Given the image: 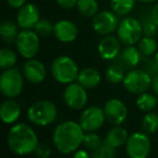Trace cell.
Masks as SVG:
<instances>
[{
    "label": "cell",
    "mask_w": 158,
    "mask_h": 158,
    "mask_svg": "<svg viewBox=\"0 0 158 158\" xmlns=\"http://www.w3.org/2000/svg\"><path fill=\"white\" fill-rule=\"evenodd\" d=\"M85 130L80 123L73 120H66L57 125L53 132V144L61 154L75 153L82 145Z\"/></svg>",
    "instance_id": "6da1fadb"
},
{
    "label": "cell",
    "mask_w": 158,
    "mask_h": 158,
    "mask_svg": "<svg viewBox=\"0 0 158 158\" xmlns=\"http://www.w3.org/2000/svg\"><path fill=\"white\" fill-rule=\"evenodd\" d=\"M7 143L9 149L15 155H28L35 152L39 142L33 128L24 123H20L9 130Z\"/></svg>",
    "instance_id": "7a4b0ae2"
},
{
    "label": "cell",
    "mask_w": 158,
    "mask_h": 158,
    "mask_svg": "<svg viewBox=\"0 0 158 158\" xmlns=\"http://www.w3.org/2000/svg\"><path fill=\"white\" fill-rule=\"evenodd\" d=\"M57 117V108L54 103L47 100L37 101L29 106L27 118L31 123L39 127H46L55 121Z\"/></svg>",
    "instance_id": "3957f363"
},
{
    "label": "cell",
    "mask_w": 158,
    "mask_h": 158,
    "mask_svg": "<svg viewBox=\"0 0 158 158\" xmlns=\"http://www.w3.org/2000/svg\"><path fill=\"white\" fill-rule=\"evenodd\" d=\"M80 70L72 57L67 55H60L51 65L53 78L60 84L68 85L77 80Z\"/></svg>",
    "instance_id": "277c9868"
},
{
    "label": "cell",
    "mask_w": 158,
    "mask_h": 158,
    "mask_svg": "<svg viewBox=\"0 0 158 158\" xmlns=\"http://www.w3.org/2000/svg\"><path fill=\"white\" fill-rule=\"evenodd\" d=\"M23 76L18 68L12 67L3 69L0 76V90L5 97L13 99L21 94L24 87Z\"/></svg>",
    "instance_id": "5b68a950"
},
{
    "label": "cell",
    "mask_w": 158,
    "mask_h": 158,
    "mask_svg": "<svg viewBox=\"0 0 158 158\" xmlns=\"http://www.w3.org/2000/svg\"><path fill=\"white\" fill-rule=\"evenodd\" d=\"M142 35V23L135 18H125L119 22L117 27V37L125 46H133L138 44Z\"/></svg>",
    "instance_id": "8992f818"
},
{
    "label": "cell",
    "mask_w": 158,
    "mask_h": 158,
    "mask_svg": "<svg viewBox=\"0 0 158 158\" xmlns=\"http://www.w3.org/2000/svg\"><path fill=\"white\" fill-rule=\"evenodd\" d=\"M153 77L144 69H132L125 76L123 85L128 92L132 94H141L146 92L152 87Z\"/></svg>",
    "instance_id": "52a82bcc"
},
{
    "label": "cell",
    "mask_w": 158,
    "mask_h": 158,
    "mask_svg": "<svg viewBox=\"0 0 158 158\" xmlns=\"http://www.w3.org/2000/svg\"><path fill=\"white\" fill-rule=\"evenodd\" d=\"M18 52L25 59H33L36 56L40 48L39 35L31 29H22L16 38Z\"/></svg>",
    "instance_id": "ba28073f"
},
{
    "label": "cell",
    "mask_w": 158,
    "mask_h": 158,
    "mask_svg": "<svg viewBox=\"0 0 158 158\" xmlns=\"http://www.w3.org/2000/svg\"><path fill=\"white\" fill-rule=\"evenodd\" d=\"M151 140L145 132H134L126 143L127 155L131 158H145L151 152Z\"/></svg>",
    "instance_id": "9c48e42d"
},
{
    "label": "cell",
    "mask_w": 158,
    "mask_h": 158,
    "mask_svg": "<svg viewBox=\"0 0 158 158\" xmlns=\"http://www.w3.org/2000/svg\"><path fill=\"white\" fill-rule=\"evenodd\" d=\"M63 100L69 108L75 110H82L88 102V93L87 89L82 87L79 82L68 84L64 89Z\"/></svg>",
    "instance_id": "30bf717a"
},
{
    "label": "cell",
    "mask_w": 158,
    "mask_h": 158,
    "mask_svg": "<svg viewBox=\"0 0 158 158\" xmlns=\"http://www.w3.org/2000/svg\"><path fill=\"white\" fill-rule=\"evenodd\" d=\"M119 25L117 14L114 11H100L93 16L92 28L97 34L102 36L112 35Z\"/></svg>",
    "instance_id": "8fae6325"
},
{
    "label": "cell",
    "mask_w": 158,
    "mask_h": 158,
    "mask_svg": "<svg viewBox=\"0 0 158 158\" xmlns=\"http://www.w3.org/2000/svg\"><path fill=\"white\" fill-rule=\"evenodd\" d=\"M105 119L106 117L103 108L99 106H90L81 113L79 123L85 132H94L103 126Z\"/></svg>",
    "instance_id": "7c38bea8"
},
{
    "label": "cell",
    "mask_w": 158,
    "mask_h": 158,
    "mask_svg": "<svg viewBox=\"0 0 158 158\" xmlns=\"http://www.w3.org/2000/svg\"><path fill=\"white\" fill-rule=\"evenodd\" d=\"M105 117L114 126L125 123L128 116V110L126 104L118 99H110L104 105Z\"/></svg>",
    "instance_id": "4fadbf2b"
},
{
    "label": "cell",
    "mask_w": 158,
    "mask_h": 158,
    "mask_svg": "<svg viewBox=\"0 0 158 158\" xmlns=\"http://www.w3.org/2000/svg\"><path fill=\"white\" fill-rule=\"evenodd\" d=\"M40 20L39 9L33 3H25L16 14V23L22 29H33Z\"/></svg>",
    "instance_id": "5bb4252c"
},
{
    "label": "cell",
    "mask_w": 158,
    "mask_h": 158,
    "mask_svg": "<svg viewBox=\"0 0 158 158\" xmlns=\"http://www.w3.org/2000/svg\"><path fill=\"white\" fill-rule=\"evenodd\" d=\"M121 41L118 37H115L113 35H106L100 40L98 46V52H99L101 59L105 61L117 59L120 54Z\"/></svg>",
    "instance_id": "9a60e30c"
},
{
    "label": "cell",
    "mask_w": 158,
    "mask_h": 158,
    "mask_svg": "<svg viewBox=\"0 0 158 158\" xmlns=\"http://www.w3.org/2000/svg\"><path fill=\"white\" fill-rule=\"evenodd\" d=\"M23 75L27 81L34 85L41 84L46 78V67L39 60L28 59V61L23 66Z\"/></svg>",
    "instance_id": "2e32d148"
},
{
    "label": "cell",
    "mask_w": 158,
    "mask_h": 158,
    "mask_svg": "<svg viewBox=\"0 0 158 158\" xmlns=\"http://www.w3.org/2000/svg\"><path fill=\"white\" fill-rule=\"evenodd\" d=\"M55 38L59 41L68 44V42L74 41L78 35V28L76 24L72 21L68 20H61L54 24V31H53Z\"/></svg>",
    "instance_id": "e0dca14e"
},
{
    "label": "cell",
    "mask_w": 158,
    "mask_h": 158,
    "mask_svg": "<svg viewBox=\"0 0 158 158\" xmlns=\"http://www.w3.org/2000/svg\"><path fill=\"white\" fill-rule=\"evenodd\" d=\"M20 115L21 106L15 100L9 98L2 102L0 106V117L5 123H8V125L14 123L19 119Z\"/></svg>",
    "instance_id": "ac0fdd59"
},
{
    "label": "cell",
    "mask_w": 158,
    "mask_h": 158,
    "mask_svg": "<svg viewBox=\"0 0 158 158\" xmlns=\"http://www.w3.org/2000/svg\"><path fill=\"white\" fill-rule=\"evenodd\" d=\"M142 53L139 47L127 46L123 50V52L118 55V64H120L123 68H133L142 61Z\"/></svg>",
    "instance_id": "d6986e66"
},
{
    "label": "cell",
    "mask_w": 158,
    "mask_h": 158,
    "mask_svg": "<svg viewBox=\"0 0 158 158\" xmlns=\"http://www.w3.org/2000/svg\"><path fill=\"white\" fill-rule=\"evenodd\" d=\"M77 81L86 89H94L101 82V74L95 68H84L82 70L79 72Z\"/></svg>",
    "instance_id": "ffe728a7"
},
{
    "label": "cell",
    "mask_w": 158,
    "mask_h": 158,
    "mask_svg": "<svg viewBox=\"0 0 158 158\" xmlns=\"http://www.w3.org/2000/svg\"><path fill=\"white\" fill-rule=\"evenodd\" d=\"M128 138H129V134H128L127 130L121 127L120 125H116L112 129L108 130L104 142L115 148H119L127 143Z\"/></svg>",
    "instance_id": "44dd1931"
},
{
    "label": "cell",
    "mask_w": 158,
    "mask_h": 158,
    "mask_svg": "<svg viewBox=\"0 0 158 158\" xmlns=\"http://www.w3.org/2000/svg\"><path fill=\"white\" fill-rule=\"evenodd\" d=\"M18 27V23L11 20H6L0 24V35L6 44H11L16 41L19 35Z\"/></svg>",
    "instance_id": "7402d4cb"
},
{
    "label": "cell",
    "mask_w": 158,
    "mask_h": 158,
    "mask_svg": "<svg viewBox=\"0 0 158 158\" xmlns=\"http://www.w3.org/2000/svg\"><path fill=\"white\" fill-rule=\"evenodd\" d=\"M125 68L118 63L110 65L105 72L106 80L113 85L121 84L123 81V79H125Z\"/></svg>",
    "instance_id": "603a6c76"
},
{
    "label": "cell",
    "mask_w": 158,
    "mask_h": 158,
    "mask_svg": "<svg viewBox=\"0 0 158 158\" xmlns=\"http://www.w3.org/2000/svg\"><path fill=\"white\" fill-rule=\"evenodd\" d=\"M157 95L151 94L148 92H143L141 94H139L138 99H136V106L139 110H141L142 112H151L154 108L157 106L158 100Z\"/></svg>",
    "instance_id": "cb8c5ba5"
},
{
    "label": "cell",
    "mask_w": 158,
    "mask_h": 158,
    "mask_svg": "<svg viewBox=\"0 0 158 158\" xmlns=\"http://www.w3.org/2000/svg\"><path fill=\"white\" fill-rule=\"evenodd\" d=\"M77 9L85 18H93L99 12V3L97 0H78Z\"/></svg>",
    "instance_id": "d4e9b609"
},
{
    "label": "cell",
    "mask_w": 158,
    "mask_h": 158,
    "mask_svg": "<svg viewBox=\"0 0 158 158\" xmlns=\"http://www.w3.org/2000/svg\"><path fill=\"white\" fill-rule=\"evenodd\" d=\"M135 0H110V8L119 16H125L132 11Z\"/></svg>",
    "instance_id": "484cf974"
},
{
    "label": "cell",
    "mask_w": 158,
    "mask_h": 158,
    "mask_svg": "<svg viewBox=\"0 0 158 158\" xmlns=\"http://www.w3.org/2000/svg\"><path fill=\"white\" fill-rule=\"evenodd\" d=\"M139 44V49H140L141 53L143 56H152L155 54L156 50H157V41L154 37H148V36H144L140 39Z\"/></svg>",
    "instance_id": "4316f807"
},
{
    "label": "cell",
    "mask_w": 158,
    "mask_h": 158,
    "mask_svg": "<svg viewBox=\"0 0 158 158\" xmlns=\"http://www.w3.org/2000/svg\"><path fill=\"white\" fill-rule=\"evenodd\" d=\"M143 131L147 134H154L158 130V115L156 113H148L144 115L141 121Z\"/></svg>",
    "instance_id": "83f0119b"
},
{
    "label": "cell",
    "mask_w": 158,
    "mask_h": 158,
    "mask_svg": "<svg viewBox=\"0 0 158 158\" xmlns=\"http://www.w3.org/2000/svg\"><path fill=\"white\" fill-rule=\"evenodd\" d=\"M16 61H18V56L13 50L8 48H3L0 50V67L2 69L14 67Z\"/></svg>",
    "instance_id": "f1b7e54d"
},
{
    "label": "cell",
    "mask_w": 158,
    "mask_h": 158,
    "mask_svg": "<svg viewBox=\"0 0 158 158\" xmlns=\"http://www.w3.org/2000/svg\"><path fill=\"white\" fill-rule=\"evenodd\" d=\"M103 144L101 138L94 132H87L84 135V140H82V146L90 152H93L95 149L99 148L101 145Z\"/></svg>",
    "instance_id": "f546056e"
},
{
    "label": "cell",
    "mask_w": 158,
    "mask_h": 158,
    "mask_svg": "<svg viewBox=\"0 0 158 158\" xmlns=\"http://www.w3.org/2000/svg\"><path fill=\"white\" fill-rule=\"evenodd\" d=\"M90 156L93 158H110L117 156V152L115 147L110 146L107 143L104 142L98 149L91 152Z\"/></svg>",
    "instance_id": "4dcf8cb0"
},
{
    "label": "cell",
    "mask_w": 158,
    "mask_h": 158,
    "mask_svg": "<svg viewBox=\"0 0 158 158\" xmlns=\"http://www.w3.org/2000/svg\"><path fill=\"white\" fill-rule=\"evenodd\" d=\"M54 31V25L46 19H40L35 26V31L40 36V37H48L49 35L53 33Z\"/></svg>",
    "instance_id": "1f68e13d"
},
{
    "label": "cell",
    "mask_w": 158,
    "mask_h": 158,
    "mask_svg": "<svg viewBox=\"0 0 158 158\" xmlns=\"http://www.w3.org/2000/svg\"><path fill=\"white\" fill-rule=\"evenodd\" d=\"M142 28H143V35L148 36V37H154L158 33V26L153 22L149 15L148 19H144L142 22Z\"/></svg>",
    "instance_id": "d6a6232c"
},
{
    "label": "cell",
    "mask_w": 158,
    "mask_h": 158,
    "mask_svg": "<svg viewBox=\"0 0 158 158\" xmlns=\"http://www.w3.org/2000/svg\"><path fill=\"white\" fill-rule=\"evenodd\" d=\"M142 61H143V63H144L143 64V66H144L143 69L146 70L152 77L155 76L158 73V67H157V65H156L154 59L152 60V59H149V56H144V59H142Z\"/></svg>",
    "instance_id": "836d02e7"
},
{
    "label": "cell",
    "mask_w": 158,
    "mask_h": 158,
    "mask_svg": "<svg viewBox=\"0 0 158 158\" xmlns=\"http://www.w3.org/2000/svg\"><path fill=\"white\" fill-rule=\"evenodd\" d=\"M35 153L37 156L41 158H48L51 155V149L47 144H42V143H38L37 147L35 149Z\"/></svg>",
    "instance_id": "e575fe53"
},
{
    "label": "cell",
    "mask_w": 158,
    "mask_h": 158,
    "mask_svg": "<svg viewBox=\"0 0 158 158\" xmlns=\"http://www.w3.org/2000/svg\"><path fill=\"white\" fill-rule=\"evenodd\" d=\"M77 1L78 0H56V3L63 9L69 10L74 7H77Z\"/></svg>",
    "instance_id": "d590c367"
},
{
    "label": "cell",
    "mask_w": 158,
    "mask_h": 158,
    "mask_svg": "<svg viewBox=\"0 0 158 158\" xmlns=\"http://www.w3.org/2000/svg\"><path fill=\"white\" fill-rule=\"evenodd\" d=\"M7 2L13 9H20L26 3V0H7Z\"/></svg>",
    "instance_id": "8d00e7d4"
},
{
    "label": "cell",
    "mask_w": 158,
    "mask_h": 158,
    "mask_svg": "<svg viewBox=\"0 0 158 158\" xmlns=\"http://www.w3.org/2000/svg\"><path fill=\"white\" fill-rule=\"evenodd\" d=\"M149 15H151V19L153 20V22L158 26V3H156V5L152 8Z\"/></svg>",
    "instance_id": "74e56055"
},
{
    "label": "cell",
    "mask_w": 158,
    "mask_h": 158,
    "mask_svg": "<svg viewBox=\"0 0 158 158\" xmlns=\"http://www.w3.org/2000/svg\"><path fill=\"white\" fill-rule=\"evenodd\" d=\"M151 88H152V90H153V92L158 97V73L155 75V76H153Z\"/></svg>",
    "instance_id": "f35d334b"
},
{
    "label": "cell",
    "mask_w": 158,
    "mask_h": 158,
    "mask_svg": "<svg viewBox=\"0 0 158 158\" xmlns=\"http://www.w3.org/2000/svg\"><path fill=\"white\" fill-rule=\"evenodd\" d=\"M75 158H88L90 156V154H88V152L86 149H77L74 154Z\"/></svg>",
    "instance_id": "ab89813d"
},
{
    "label": "cell",
    "mask_w": 158,
    "mask_h": 158,
    "mask_svg": "<svg viewBox=\"0 0 158 158\" xmlns=\"http://www.w3.org/2000/svg\"><path fill=\"white\" fill-rule=\"evenodd\" d=\"M141 2H144V3H149V2H155L157 0H139Z\"/></svg>",
    "instance_id": "60d3db41"
},
{
    "label": "cell",
    "mask_w": 158,
    "mask_h": 158,
    "mask_svg": "<svg viewBox=\"0 0 158 158\" xmlns=\"http://www.w3.org/2000/svg\"><path fill=\"white\" fill-rule=\"evenodd\" d=\"M154 61H155L156 65H157V67H158V52H156L155 56H154Z\"/></svg>",
    "instance_id": "b9f144b4"
}]
</instances>
